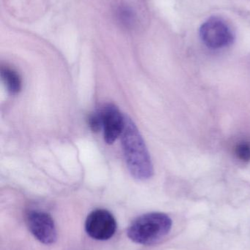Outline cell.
Segmentation results:
<instances>
[{"label": "cell", "instance_id": "obj_9", "mask_svg": "<svg viewBox=\"0 0 250 250\" xmlns=\"http://www.w3.org/2000/svg\"><path fill=\"white\" fill-rule=\"evenodd\" d=\"M236 157L244 163L250 161V144L248 142H242L236 146L235 148Z\"/></svg>", "mask_w": 250, "mask_h": 250}, {"label": "cell", "instance_id": "obj_4", "mask_svg": "<svg viewBox=\"0 0 250 250\" xmlns=\"http://www.w3.org/2000/svg\"><path fill=\"white\" fill-rule=\"evenodd\" d=\"M117 230V223L113 214L105 209L92 211L85 221V230L92 239L107 241L111 239Z\"/></svg>", "mask_w": 250, "mask_h": 250}, {"label": "cell", "instance_id": "obj_7", "mask_svg": "<svg viewBox=\"0 0 250 250\" xmlns=\"http://www.w3.org/2000/svg\"><path fill=\"white\" fill-rule=\"evenodd\" d=\"M1 78L7 90L11 95H16L22 89V79L17 72L13 69L4 67L1 69Z\"/></svg>", "mask_w": 250, "mask_h": 250}, {"label": "cell", "instance_id": "obj_2", "mask_svg": "<svg viewBox=\"0 0 250 250\" xmlns=\"http://www.w3.org/2000/svg\"><path fill=\"white\" fill-rule=\"evenodd\" d=\"M173 222L164 213L144 214L134 220L128 228V237L136 244L157 245L171 230Z\"/></svg>", "mask_w": 250, "mask_h": 250}, {"label": "cell", "instance_id": "obj_5", "mask_svg": "<svg viewBox=\"0 0 250 250\" xmlns=\"http://www.w3.org/2000/svg\"><path fill=\"white\" fill-rule=\"evenodd\" d=\"M27 225L32 234L44 245H52L57 240V229L49 214L32 211L27 217Z\"/></svg>", "mask_w": 250, "mask_h": 250}, {"label": "cell", "instance_id": "obj_10", "mask_svg": "<svg viewBox=\"0 0 250 250\" xmlns=\"http://www.w3.org/2000/svg\"><path fill=\"white\" fill-rule=\"evenodd\" d=\"M88 125H89L91 130L94 132H99L102 129L103 119L101 110L90 116L89 120H88Z\"/></svg>", "mask_w": 250, "mask_h": 250}, {"label": "cell", "instance_id": "obj_6", "mask_svg": "<svg viewBox=\"0 0 250 250\" xmlns=\"http://www.w3.org/2000/svg\"><path fill=\"white\" fill-rule=\"evenodd\" d=\"M103 119L104 141L107 144H114L120 136L124 127L125 117L113 104H107L101 109Z\"/></svg>", "mask_w": 250, "mask_h": 250}, {"label": "cell", "instance_id": "obj_8", "mask_svg": "<svg viewBox=\"0 0 250 250\" xmlns=\"http://www.w3.org/2000/svg\"><path fill=\"white\" fill-rule=\"evenodd\" d=\"M117 18L124 26H131L135 23V16L133 10L127 6H122L117 10Z\"/></svg>", "mask_w": 250, "mask_h": 250}, {"label": "cell", "instance_id": "obj_1", "mask_svg": "<svg viewBox=\"0 0 250 250\" xmlns=\"http://www.w3.org/2000/svg\"><path fill=\"white\" fill-rule=\"evenodd\" d=\"M120 136L125 160L131 174L139 180L152 177L154 167L145 141L136 125L128 117H125Z\"/></svg>", "mask_w": 250, "mask_h": 250}, {"label": "cell", "instance_id": "obj_3", "mask_svg": "<svg viewBox=\"0 0 250 250\" xmlns=\"http://www.w3.org/2000/svg\"><path fill=\"white\" fill-rule=\"evenodd\" d=\"M200 36L205 45L211 49L226 48L233 43L234 35L223 19L211 17L200 29Z\"/></svg>", "mask_w": 250, "mask_h": 250}]
</instances>
